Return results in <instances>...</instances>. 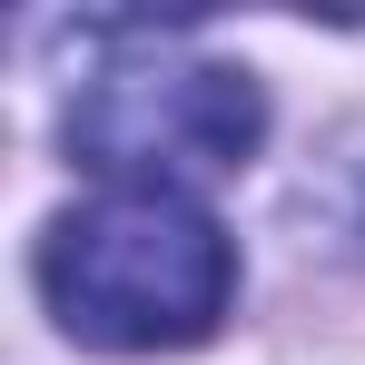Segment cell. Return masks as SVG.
Listing matches in <instances>:
<instances>
[{
	"instance_id": "cell-2",
	"label": "cell",
	"mask_w": 365,
	"mask_h": 365,
	"mask_svg": "<svg viewBox=\"0 0 365 365\" xmlns=\"http://www.w3.org/2000/svg\"><path fill=\"white\" fill-rule=\"evenodd\" d=\"M267 138V99L237 60H197L168 40H128L69 89V158L109 187H178L237 178Z\"/></svg>"
},
{
	"instance_id": "cell-1",
	"label": "cell",
	"mask_w": 365,
	"mask_h": 365,
	"mask_svg": "<svg viewBox=\"0 0 365 365\" xmlns=\"http://www.w3.org/2000/svg\"><path fill=\"white\" fill-rule=\"evenodd\" d=\"M40 297L79 346L178 356L217 336V316L237 297V247L178 187H99L89 207L50 217Z\"/></svg>"
}]
</instances>
